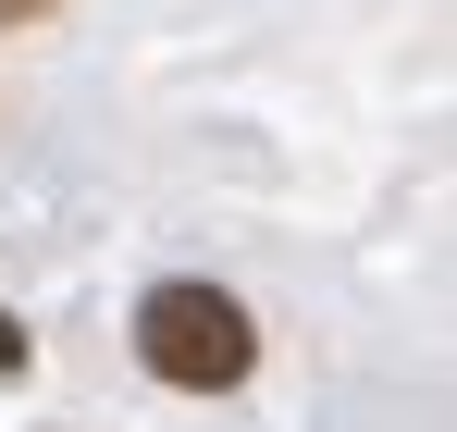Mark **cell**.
<instances>
[{
	"label": "cell",
	"instance_id": "cell-1",
	"mask_svg": "<svg viewBox=\"0 0 457 432\" xmlns=\"http://www.w3.org/2000/svg\"><path fill=\"white\" fill-rule=\"evenodd\" d=\"M137 370L173 383V395H235V383L260 370L247 296H223V285H149L137 296Z\"/></svg>",
	"mask_w": 457,
	"mask_h": 432
},
{
	"label": "cell",
	"instance_id": "cell-2",
	"mask_svg": "<svg viewBox=\"0 0 457 432\" xmlns=\"http://www.w3.org/2000/svg\"><path fill=\"white\" fill-rule=\"evenodd\" d=\"M0 370H25V334H12V309H0Z\"/></svg>",
	"mask_w": 457,
	"mask_h": 432
},
{
	"label": "cell",
	"instance_id": "cell-3",
	"mask_svg": "<svg viewBox=\"0 0 457 432\" xmlns=\"http://www.w3.org/2000/svg\"><path fill=\"white\" fill-rule=\"evenodd\" d=\"M37 12H50V0H0V25H37Z\"/></svg>",
	"mask_w": 457,
	"mask_h": 432
}]
</instances>
